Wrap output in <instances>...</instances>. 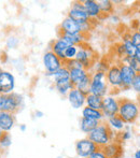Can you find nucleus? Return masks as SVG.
<instances>
[{
	"label": "nucleus",
	"mask_w": 140,
	"mask_h": 158,
	"mask_svg": "<svg viewBox=\"0 0 140 158\" xmlns=\"http://www.w3.org/2000/svg\"><path fill=\"white\" fill-rule=\"evenodd\" d=\"M120 117L125 122V124H133L139 118L140 109L136 101L132 99H120L119 113Z\"/></svg>",
	"instance_id": "f257e3e1"
},
{
	"label": "nucleus",
	"mask_w": 140,
	"mask_h": 158,
	"mask_svg": "<svg viewBox=\"0 0 140 158\" xmlns=\"http://www.w3.org/2000/svg\"><path fill=\"white\" fill-rule=\"evenodd\" d=\"M87 138L94 142L99 148H103L107 144L113 141V130L106 122H101L94 130L87 135Z\"/></svg>",
	"instance_id": "f03ea898"
},
{
	"label": "nucleus",
	"mask_w": 140,
	"mask_h": 158,
	"mask_svg": "<svg viewBox=\"0 0 140 158\" xmlns=\"http://www.w3.org/2000/svg\"><path fill=\"white\" fill-rule=\"evenodd\" d=\"M108 82H107L106 72L93 71L91 72V94H94L100 97H106L109 95Z\"/></svg>",
	"instance_id": "7ed1b4c3"
},
{
	"label": "nucleus",
	"mask_w": 140,
	"mask_h": 158,
	"mask_svg": "<svg viewBox=\"0 0 140 158\" xmlns=\"http://www.w3.org/2000/svg\"><path fill=\"white\" fill-rule=\"evenodd\" d=\"M23 97L19 94L15 93L9 95L0 94V112H10L15 114L23 106Z\"/></svg>",
	"instance_id": "20e7f679"
},
{
	"label": "nucleus",
	"mask_w": 140,
	"mask_h": 158,
	"mask_svg": "<svg viewBox=\"0 0 140 158\" xmlns=\"http://www.w3.org/2000/svg\"><path fill=\"white\" fill-rule=\"evenodd\" d=\"M67 16L72 19V21H74L75 23L80 24V25H83V24H86L92 21V19L88 17L87 13L85 12V9H84L83 2L82 1L72 2Z\"/></svg>",
	"instance_id": "39448f33"
},
{
	"label": "nucleus",
	"mask_w": 140,
	"mask_h": 158,
	"mask_svg": "<svg viewBox=\"0 0 140 158\" xmlns=\"http://www.w3.org/2000/svg\"><path fill=\"white\" fill-rule=\"evenodd\" d=\"M95 55H96L95 52L90 46H87L86 44H82V45L79 46V51H78L75 59L82 64L83 68L90 70L95 61H96V56Z\"/></svg>",
	"instance_id": "423d86ee"
},
{
	"label": "nucleus",
	"mask_w": 140,
	"mask_h": 158,
	"mask_svg": "<svg viewBox=\"0 0 140 158\" xmlns=\"http://www.w3.org/2000/svg\"><path fill=\"white\" fill-rule=\"evenodd\" d=\"M98 148V146L94 142L91 141L87 137L78 140L75 142V153L80 158H88Z\"/></svg>",
	"instance_id": "0eeeda50"
},
{
	"label": "nucleus",
	"mask_w": 140,
	"mask_h": 158,
	"mask_svg": "<svg viewBox=\"0 0 140 158\" xmlns=\"http://www.w3.org/2000/svg\"><path fill=\"white\" fill-rule=\"evenodd\" d=\"M43 66L46 74H53L64 66V63L51 50H48L43 54Z\"/></svg>",
	"instance_id": "6e6552de"
},
{
	"label": "nucleus",
	"mask_w": 140,
	"mask_h": 158,
	"mask_svg": "<svg viewBox=\"0 0 140 158\" xmlns=\"http://www.w3.org/2000/svg\"><path fill=\"white\" fill-rule=\"evenodd\" d=\"M120 108V99L112 95H108L104 97L103 99V108L101 112L104 114V117L108 119L109 117H112L114 115H117Z\"/></svg>",
	"instance_id": "1a4fd4ad"
},
{
	"label": "nucleus",
	"mask_w": 140,
	"mask_h": 158,
	"mask_svg": "<svg viewBox=\"0 0 140 158\" xmlns=\"http://www.w3.org/2000/svg\"><path fill=\"white\" fill-rule=\"evenodd\" d=\"M106 77L109 87L115 90H122L123 84H122L121 80V71H120L119 63L111 64L109 70L106 72Z\"/></svg>",
	"instance_id": "9d476101"
},
{
	"label": "nucleus",
	"mask_w": 140,
	"mask_h": 158,
	"mask_svg": "<svg viewBox=\"0 0 140 158\" xmlns=\"http://www.w3.org/2000/svg\"><path fill=\"white\" fill-rule=\"evenodd\" d=\"M120 71H121V80L123 87L122 90H128L132 88V84L135 80V77L137 75V73L135 72V70L130 66L125 64H120Z\"/></svg>",
	"instance_id": "9b49d317"
},
{
	"label": "nucleus",
	"mask_w": 140,
	"mask_h": 158,
	"mask_svg": "<svg viewBox=\"0 0 140 158\" xmlns=\"http://www.w3.org/2000/svg\"><path fill=\"white\" fill-rule=\"evenodd\" d=\"M15 88V77L9 71H2L0 74V94L9 95L12 94Z\"/></svg>",
	"instance_id": "f8f14e48"
},
{
	"label": "nucleus",
	"mask_w": 140,
	"mask_h": 158,
	"mask_svg": "<svg viewBox=\"0 0 140 158\" xmlns=\"http://www.w3.org/2000/svg\"><path fill=\"white\" fill-rule=\"evenodd\" d=\"M68 102L70 103L71 108L75 109H83L85 106V100H86V95H84L82 92H80L77 87H73L72 89L68 93L67 95Z\"/></svg>",
	"instance_id": "ddd939ff"
},
{
	"label": "nucleus",
	"mask_w": 140,
	"mask_h": 158,
	"mask_svg": "<svg viewBox=\"0 0 140 158\" xmlns=\"http://www.w3.org/2000/svg\"><path fill=\"white\" fill-rule=\"evenodd\" d=\"M59 32L67 33V35H79L82 33V25L75 23L74 21L66 16L59 25Z\"/></svg>",
	"instance_id": "4468645a"
},
{
	"label": "nucleus",
	"mask_w": 140,
	"mask_h": 158,
	"mask_svg": "<svg viewBox=\"0 0 140 158\" xmlns=\"http://www.w3.org/2000/svg\"><path fill=\"white\" fill-rule=\"evenodd\" d=\"M69 46V44L65 41L64 39H62L61 37H58L57 39H55L54 41L51 43L50 50L52 51L54 54H56V56L63 61L64 64L66 63L65 58V51L67 50V48Z\"/></svg>",
	"instance_id": "2eb2a0df"
},
{
	"label": "nucleus",
	"mask_w": 140,
	"mask_h": 158,
	"mask_svg": "<svg viewBox=\"0 0 140 158\" xmlns=\"http://www.w3.org/2000/svg\"><path fill=\"white\" fill-rule=\"evenodd\" d=\"M83 6L84 9H85V12L87 13L88 17L91 19H99L101 16V12L100 9H99V4L98 1H95V0H84Z\"/></svg>",
	"instance_id": "dca6fc26"
},
{
	"label": "nucleus",
	"mask_w": 140,
	"mask_h": 158,
	"mask_svg": "<svg viewBox=\"0 0 140 158\" xmlns=\"http://www.w3.org/2000/svg\"><path fill=\"white\" fill-rule=\"evenodd\" d=\"M15 125V117L13 113L0 112V129L3 132H10Z\"/></svg>",
	"instance_id": "f3484780"
},
{
	"label": "nucleus",
	"mask_w": 140,
	"mask_h": 158,
	"mask_svg": "<svg viewBox=\"0 0 140 158\" xmlns=\"http://www.w3.org/2000/svg\"><path fill=\"white\" fill-rule=\"evenodd\" d=\"M104 153L108 158H121L123 155V148L119 142H110L103 148Z\"/></svg>",
	"instance_id": "a211bd4d"
},
{
	"label": "nucleus",
	"mask_w": 140,
	"mask_h": 158,
	"mask_svg": "<svg viewBox=\"0 0 140 158\" xmlns=\"http://www.w3.org/2000/svg\"><path fill=\"white\" fill-rule=\"evenodd\" d=\"M70 81L73 84V86H77L79 83H81L87 75L91 74L90 70L85 68H75V69H70Z\"/></svg>",
	"instance_id": "6ab92c4d"
},
{
	"label": "nucleus",
	"mask_w": 140,
	"mask_h": 158,
	"mask_svg": "<svg viewBox=\"0 0 140 158\" xmlns=\"http://www.w3.org/2000/svg\"><path fill=\"white\" fill-rule=\"evenodd\" d=\"M58 37L64 39L69 45H77L80 46L82 44H85L86 35L85 33H79V35H67V33L58 32Z\"/></svg>",
	"instance_id": "aec40b11"
},
{
	"label": "nucleus",
	"mask_w": 140,
	"mask_h": 158,
	"mask_svg": "<svg viewBox=\"0 0 140 158\" xmlns=\"http://www.w3.org/2000/svg\"><path fill=\"white\" fill-rule=\"evenodd\" d=\"M101 122L99 121H95V119H90V118H85V117H81V119H80V129H81L82 132L86 133V135H88V133H91L93 130H94L95 128H96L97 126L100 124Z\"/></svg>",
	"instance_id": "412c9836"
},
{
	"label": "nucleus",
	"mask_w": 140,
	"mask_h": 158,
	"mask_svg": "<svg viewBox=\"0 0 140 158\" xmlns=\"http://www.w3.org/2000/svg\"><path fill=\"white\" fill-rule=\"evenodd\" d=\"M122 45L125 51V55L127 57H135L136 56L137 48L133 44L132 40H130V35L126 33L125 35H123V40H122Z\"/></svg>",
	"instance_id": "4be33fe9"
},
{
	"label": "nucleus",
	"mask_w": 140,
	"mask_h": 158,
	"mask_svg": "<svg viewBox=\"0 0 140 158\" xmlns=\"http://www.w3.org/2000/svg\"><path fill=\"white\" fill-rule=\"evenodd\" d=\"M82 117H85V118H90V119H95V121H99L103 122L104 114L100 110H95V109L88 108V106H84L82 109Z\"/></svg>",
	"instance_id": "5701e85b"
},
{
	"label": "nucleus",
	"mask_w": 140,
	"mask_h": 158,
	"mask_svg": "<svg viewBox=\"0 0 140 158\" xmlns=\"http://www.w3.org/2000/svg\"><path fill=\"white\" fill-rule=\"evenodd\" d=\"M103 97L100 96H97L94 94H88L86 96V100H85V106L88 108L95 109V110H100L103 108Z\"/></svg>",
	"instance_id": "b1692460"
},
{
	"label": "nucleus",
	"mask_w": 140,
	"mask_h": 158,
	"mask_svg": "<svg viewBox=\"0 0 140 158\" xmlns=\"http://www.w3.org/2000/svg\"><path fill=\"white\" fill-rule=\"evenodd\" d=\"M54 86L57 92L63 96H67L68 93L74 87L70 80H62V81L54 82Z\"/></svg>",
	"instance_id": "393cba45"
},
{
	"label": "nucleus",
	"mask_w": 140,
	"mask_h": 158,
	"mask_svg": "<svg viewBox=\"0 0 140 158\" xmlns=\"http://www.w3.org/2000/svg\"><path fill=\"white\" fill-rule=\"evenodd\" d=\"M107 124H108V126L110 127L113 131L124 130V129H125V125H126L125 122H124L119 115H114V116H112V117H109V118L107 119Z\"/></svg>",
	"instance_id": "a878e982"
},
{
	"label": "nucleus",
	"mask_w": 140,
	"mask_h": 158,
	"mask_svg": "<svg viewBox=\"0 0 140 158\" xmlns=\"http://www.w3.org/2000/svg\"><path fill=\"white\" fill-rule=\"evenodd\" d=\"M46 77H52L53 81L57 82V81H62V80H70V73L67 67L63 66L58 71H56L53 74H46Z\"/></svg>",
	"instance_id": "bb28decb"
},
{
	"label": "nucleus",
	"mask_w": 140,
	"mask_h": 158,
	"mask_svg": "<svg viewBox=\"0 0 140 158\" xmlns=\"http://www.w3.org/2000/svg\"><path fill=\"white\" fill-rule=\"evenodd\" d=\"M98 4L101 15H109L113 13V10H114V2L113 1H111V0H100V1H98Z\"/></svg>",
	"instance_id": "cd10ccee"
},
{
	"label": "nucleus",
	"mask_w": 140,
	"mask_h": 158,
	"mask_svg": "<svg viewBox=\"0 0 140 158\" xmlns=\"http://www.w3.org/2000/svg\"><path fill=\"white\" fill-rule=\"evenodd\" d=\"M75 87H77L80 92L83 93L84 95L87 96L88 94H91V74L87 75V77H86L81 83L78 84Z\"/></svg>",
	"instance_id": "c85d7f7f"
},
{
	"label": "nucleus",
	"mask_w": 140,
	"mask_h": 158,
	"mask_svg": "<svg viewBox=\"0 0 140 158\" xmlns=\"http://www.w3.org/2000/svg\"><path fill=\"white\" fill-rule=\"evenodd\" d=\"M12 144V138L9 132H3L2 137L0 138V150H6L10 148Z\"/></svg>",
	"instance_id": "c756f323"
},
{
	"label": "nucleus",
	"mask_w": 140,
	"mask_h": 158,
	"mask_svg": "<svg viewBox=\"0 0 140 158\" xmlns=\"http://www.w3.org/2000/svg\"><path fill=\"white\" fill-rule=\"evenodd\" d=\"M78 51H79V46H77V45H69V46H68L67 50L65 51L66 61L75 59V57H77V54H78Z\"/></svg>",
	"instance_id": "7c9ffc66"
},
{
	"label": "nucleus",
	"mask_w": 140,
	"mask_h": 158,
	"mask_svg": "<svg viewBox=\"0 0 140 158\" xmlns=\"http://www.w3.org/2000/svg\"><path fill=\"white\" fill-rule=\"evenodd\" d=\"M111 64H109L106 60H96L93 64L92 68H94V71H99V72H107L110 68Z\"/></svg>",
	"instance_id": "2f4dec72"
},
{
	"label": "nucleus",
	"mask_w": 140,
	"mask_h": 158,
	"mask_svg": "<svg viewBox=\"0 0 140 158\" xmlns=\"http://www.w3.org/2000/svg\"><path fill=\"white\" fill-rule=\"evenodd\" d=\"M129 35H130V40H132L133 44H134L137 48H140V33L137 31V30H134V31L130 32Z\"/></svg>",
	"instance_id": "473e14b6"
},
{
	"label": "nucleus",
	"mask_w": 140,
	"mask_h": 158,
	"mask_svg": "<svg viewBox=\"0 0 140 158\" xmlns=\"http://www.w3.org/2000/svg\"><path fill=\"white\" fill-rule=\"evenodd\" d=\"M114 52H115V55L119 57V61L126 56L125 51H124V48H123V45H122V43H117V45L114 46Z\"/></svg>",
	"instance_id": "72a5a7b5"
},
{
	"label": "nucleus",
	"mask_w": 140,
	"mask_h": 158,
	"mask_svg": "<svg viewBox=\"0 0 140 158\" xmlns=\"http://www.w3.org/2000/svg\"><path fill=\"white\" fill-rule=\"evenodd\" d=\"M64 66L67 67L68 70H70V69H75V68H83L82 64L80 63L79 60H77V59H72V60H67L65 64H64Z\"/></svg>",
	"instance_id": "f704fd0d"
},
{
	"label": "nucleus",
	"mask_w": 140,
	"mask_h": 158,
	"mask_svg": "<svg viewBox=\"0 0 140 158\" xmlns=\"http://www.w3.org/2000/svg\"><path fill=\"white\" fill-rule=\"evenodd\" d=\"M19 39L16 37H9L6 39V45L8 48H15L17 45H19Z\"/></svg>",
	"instance_id": "c9c22d12"
},
{
	"label": "nucleus",
	"mask_w": 140,
	"mask_h": 158,
	"mask_svg": "<svg viewBox=\"0 0 140 158\" xmlns=\"http://www.w3.org/2000/svg\"><path fill=\"white\" fill-rule=\"evenodd\" d=\"M132 89L137 94H140V73H137V75L135 77V80L132 84Z\"/></svg>",
	"instance_id": "e433bc0d"
},
{
	"label": "nucleus",
	"mask_w": 140,
	"mask_h": 158,
	"mask_svg": "<svg viewBox=\"0 0 140 158\" xmlns=\"http://www.w3.org/2000/svg\"><path fill=\"white\" fill-rule=\"evenodd\" d=\"M88 158H108V157H107L106 154L104 153L103 148H98V150L95 151Z\"/></svg>",
	"instance_id": "4c0bfd02"
},
{
	"label": "nucleus",
	"mask_w": 140,
	"mask_h": 158,
	"mask_svg": "<svg viewBox=\"0 0 140 158\" xmlns=\"http://www.w3.org/2000/svg\"><path fill=\"white\" fill-rule=\"evenodd\" d=\"M132 137H133L132 131L128 130V129H124L123 132H122V135H121L122 140H124V141H127V140H129Z\"/></svg>",
	"instance_id": "58836bf2"
},
{
	"label": "nucleus",
	"mask_w": 140,
	"mask_h": 158,
	"mask_svg": "<svg viewBox=\"0 0 140 158\" xmlns=\"http://www.w3.org/2000/svg\"><path fill=\"white\" fill-rule=\"evenodd\" d=\"M35 115H36V117H39V118H40V117H42L44 114H43V112H42V111L37 110V111L35 112Z\"/></svg>",
	"instance_id": "ea45409f"
},
{
	"label": "nucleus",
	"mask_w": 140,
	"mask_h": 158,
	"mask_svg": "<svg viewBox=\"0 0 140 158\" xmlns=\"http://www.w3.org/2000/svg\"><path fill=\"white\" fill-rule=\"evenodd\" d=\"M134 158H140V148L134 153Z\"/></svg>",
	"instance_id": "a19ab883"
},
{
	"label": "nucleus",
	"mask_w": 140,
	"mask_h": 158,
	"mask_svg": "<svg viewBox=\"0 0 140 158\" xmlns=\"http://www.w3.org/2000/svg\"><path fill=\"white\" fill-rule=\"evenodd\" d=\"M136 57L137 59H138V60H140V48H137V52H136Z\"/></svg>",
	"instance_id": "79ce46f5"
},
{
	"label": "nucleus",
	"mask_w": 140,
	"mask_h": 158,
	"mask_svg": "<svg viewBox=\"0 0 140 158\" xmlns=\"http://www.w3.org/2000/svg\"><path fill=\"white\" fill-rule=\"evenodd\" d=\"M19 129H21V131H25L26 130V125H25V124H22V125H19Z\"/></svg>",
	"instance_id": "37998d69"
},
{
	"label": "nucleus",
	"mask_w": 140,
	"mask_h": 158,
	"mask_svg": "<svg viewBox=\"0 0 140 158\" xmlns=\"http://www.w3.org/2000/svg\"><path fill=\"white\" fill-rule=\"evenodd\" d=\"M137 104H138V106L140 109V94L137 95Z\"/></svg>",
	"instance_id": "c03bdc74"
},
{
	"label": "nucleus",
	"mask_w": 140,
	"mask_h": 158,
	"mask_svg": "<svg viewBox=\"0 0 140 158\" xmlns=\"http://www.w3.org/2000/svg\"><path fill=\"white\" fill-rule=\"evenodd\" d=\"M112 21H113V22H114V21H115V23H117V21H119V19H117V16H112Z\"/></svg>",
	"instance_id": "a18cd8bd"
},
{
	"label": "nucleus",
	"mask_w": 140,
	"mask_h": 158,
	"mask_svg": "<svg viewBox=\"0 0 140 158\" xmlns=\"http://www.w3.org/2000/svg\"><path fill=\"white\" fill-rule=\"evenodd\" d=\"M136 30L140 33V23H139V25H138V27H137V29H136Z\"/></svg>",
	"instance_id": "49530a36"
},
{
	"label": "nucleus",
	"mask_w": 140,
	"mask_h": 158,
	"mask_svg": "<svg viewBox=\"0 0 140 158\" xmlns=\"http://www.w3.org/2000/svg\"><path fill=\"white\" fill-rule=\"evenodd\" d=\"M2 135H3V131H2L1 129H0V138L2 137Z\"/></svg>",
	"instance_id": "de8ad7c7"
},
{
	"label": "nucleus",
	"mask_w": 140,
	"mask_h": 158,
	"mask_svg": "<svg viewBox=\"0 0 140 158\" xmlns=\"http://www.w3.org/2000/svg\"><path fill=\"white\" fill-rule=\"evenodd\" d=\"M2 71H3V70H2V68H1V67H0V74H1V73H2Z\"/></svg>",
	"instance_id": "09e8293b"
},
{
	"label": "nucleus",
	"mask_w": 140,
	"mask_h": 158,
	"mask_svg": "<svg viewBox=\"0 0 140 158\" xmlns=\"http://www.w3.org/2000/svg\"><path fill=\"white\" fill-rule=\"evenodd\" d=\"M0 158H1V154H0Z\"/></svg>",
	"instance_id": "8fccbe9b"
}]
</instances>
